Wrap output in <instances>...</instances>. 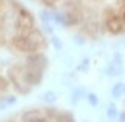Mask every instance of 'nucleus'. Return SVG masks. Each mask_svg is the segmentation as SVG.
<instances>
[{
    "label": "nucleus",
    "instance_id": "1",
    "mask_svg": "<svg viewBox=\"0 0 125 122\" xmlns=\"http://www.w3.org/2000/svg\"><path fill=\"white\" fill-rule=\"evenodd\" d=\"M46 47L31 11L20 0H0V101L41 81Z\"/></svg>",
    "mask_w": 125,
    "mask_h": 122
},
{
    "label": "nucleus",
    "instance_id": "2",
    "mask_svg": "<svg viewBox=\"0 0 125 122\" xmlns=\"http://www.w3.org/2000/svg\"><path fill=\"white\" fill-rule=\"evenodd\" d=\"M67 26L89 38L125 33V0H36Z\"/></svg>",
    "mask_w": 125,
    "mask_h": 122
}]
</instances>
